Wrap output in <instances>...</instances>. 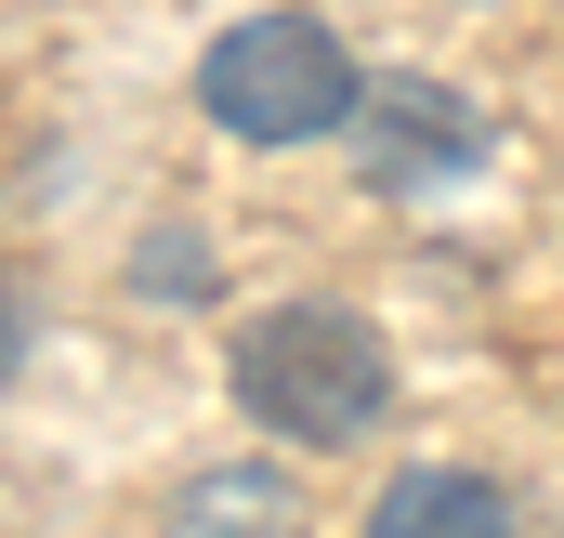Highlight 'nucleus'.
I'll return each instance as SVG.
<instances>
[{
    "label": "nucleus",
    "mask_w": 564,
    "mask_h": 538,
    "mask_svg": "<svg viewBox=\"0 0 564 538\" xmlns=\"http://www.w3.org/2000/svg\"><path fill=\"white\" fill-rule=\"evenodd\" d=\"M368 538H525L512 486L473 473V460H408L381 499H368Z\"/></svg>",
    "instance_id": "20e7f679"
},
{
    "label": "nucleus",
    "mask_w": 564,
    "mask_h": 538,
    "mask_svg": "<svg viewBox=\"0 0 564 538\" xmlns=\"http://www.w3.org/2000/svg\"><path fill=\"white\" fill-rule=\"evenodd\" d=\"M341 158H355L368 197H408V211H421V197H459V184L486 171V106H473L459 79H368Z\"/></svg>",
    "instance_id": "7ed1b4c3"
},
{
    "label": "nucleus",
    "mask_w": 564,
    "mask_h": 538,
    "mask_svg": "<svg viewBox=\"0 0 564 538\" xmlns=\"http://www.w3.org/2000/svg\"><path fill=\"white\" fill-rule=\"evenodd\" d=\"M171 538H302V499H289V473H263V460H224V473H197L171 499Z\"/></svg>",
    "instance_id": "39448f33"
},
{
    "label": "nucleus",
    "mask_w": 564,
    "mask_h": 538,
    "mask_svg": "<svg viewBox=\"0 0 564 538\" xmlns=\"http://www.w3.org/2000/svg\"><path fill=\"white\" fill-rule=\"evenodd\" d=\"M355 106H368V66H355V40H341L328 13H302V0H263V13H237V26L197 40V119L224 144H250V158L341 144Z\"/></svg>",
    "instance_id": "f03ea898"
},
{
    "label": "nucleus",
    "mask_w": 564,
    "mask_h": 538,
    "mask_svg": "<svg viewBox=\"0 0 564 538\" xmlns=\"http://www.w3.org/2000/svg\"><path fill=\"white\" fill-rule=\"evenodd\" d=\"M224 395H237L250 433L328 460V446H368V433L394 420V342H381V315L302 289V302H263V315L224 342Z\"/></svg>",
    "instance_id": "f257e3e1"
}]
</instances>
